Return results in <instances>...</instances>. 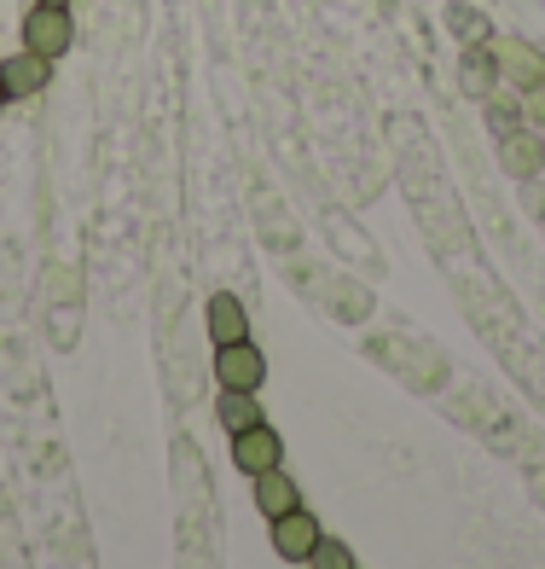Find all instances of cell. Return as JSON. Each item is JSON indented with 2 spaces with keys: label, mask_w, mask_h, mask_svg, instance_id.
<instances>
[{
  "label": "cell",
  "mask_w": 545,
  "mask_h": 569,
  "mask_svg": "<svg viewBox=\"0 0 545 569\" xmlns=\"http://www.w3.org/2000/svg\"><path fill=\"white\" fill-rule=\"evenodd\" d=\"M250 482H255V506H262V517H268V523H273V517H284V511H296V506H302L296 482L284 477V465H273V471L250 477Z\"/></svg>",
  "instance_id": "cell-9"
},
{
  "label": "cell",
  "mask_w": 545,
  "mask_h": 569,
  "mask_svg": "<svg viewBox=\"0 0 545 569\" xmlns=\"http://www.w3.org/2000/svg\"><path fill=\"white\" fill-rule=\"evenodd\" d=\"M482 117H487V128H493V134H516V128H523L528 122V111H523V99H516V93H505V88H493L487 99H482Z\"/></svg>",
  "instance_id": "cell-11"
},
{
  "label": "cell",
  "mask_w": 545,
  "mask_h": 569,
  "mask_svg": "<svg viewBox=\"0 0 545 569\" xmlns=\"http://www.w3.org/2000/svg\"><path fill=\"white\" fill-rule=\"evenodd\" d=\"M458 88L476 93V99H487L493 88H499V59H493V41L464 47V59H458Z\"/></svg>",
  "instance_id": "cell-8"
},
{
  "label": "cell",
  "mask_w": 545,
  "mask_h": 569,
  "mask_svg": "<svg viewBox=\"0 0 545 569\" xmlns=\"http://www.w3.org/2000/svg\"><path fill=\"white\" fill-rule=\"evenodd\" d=\"M307 563H314V569H354V552L343 547V540H320Z\"/></svg>",
  "instance_id": "cell-14"
},
{
  "label": "cell",
  "mask_w": 545,
  "mask_h": 569,
  "mask_svg": "<svg viewBox=\"0 0 545 569\" xmlns=\"http://www.w3.org/2000/svg\"><path fill=\"white\" fill-rule=\"evenodd\" d=\"M215 419H221V430H226V436H239V430H250V425H262V407H255V396H250V390H221Z\"/></svg>",
  "instance_id": "cell-12"
},
{
  "label": "cell",
  "mask_w": 545,
  "mask_h": 569,
  "mask_svg": "<svg viewBox=\"0 0 545 569\" xmlns=\"http://www.w3.org/2000/svg\"><path fill=\"white\" fill-rule=\"evenodd\" d=\"M210 338H215V349L250 338V315H244V302H239V297H226V291L210 297Z\"/></svg>",
  "instance_id": "cell-10"
},
{
  "label": "cell",
  "mask_w": 545,
  "mask_h": 569,
  "mask_svg": "<svg viewBox=\"0 0 545 569\" xmlns=\"http://www.w3.org/2000/svg\"><path fill=\"white\" fill-rule=\"evenodd\" d=\"M47 7H70V0H47Z\"/></svg>",
  "instance_id": "cell-16"
},
{
  "label": "cell",
  "mask_w": 545,
  "mask_h": 569,
  "mask_svg": "<svg viewBox=\"0 0 545 569\" xmlns=\"http://www.w3.org/2000/svg\"><path fill=\"white\" fill-rule=\"evenodd\" d=\"M0 106H7V88H0Z\"/></svg>",
  "instance_id": "cell-17"
},
{
  "label": "cell",
  "mask_w": 545,
  "mask_h": 569,
  "mask_svg": "<svg viewBox=\"0 0 545 569\" xmlns=\"http://www.w3.org/2000/svg\"><path fill=\"white\" fill-rule=\"evenodd\" d=\"M320 517L314 511H284V517H273V552L284 558V563H307L314 558V547H320Z\"/></svg>",
  "instance_id": "cell-3"
},
{
  "label": "cell",
  "mask_w": 545,
  "mask_h": 569,
  "mask_svg": "<svg viewBox=\"0 0 545 569\" xmlns=\"http://www.w3.org/2000/svg\"><path fill=\"white\" fill-rule=\"evenodd\" d=\"M75 41V23H70V7H47V0H36L30 18H23V47L41 59H64Z\"/></svg>",
  "instance_id": "cell-1"
},
{
  "label": "cell",
  "mask_w": 545,
  "mask_h": 569,
  "mask_svg": "<svg viewBox=\"0 0 545 569\" xmlns=\"http://www.w3.org/2000/svg\"><path fill=\"white\" fill-rule=\"evenodd\" d=\"M47 82H53V59H41V53H12V59H0V88H7V99H36Z\"/></svg>",
  "instance_id": "cell-6"
},
{
  "label": "cell",
  "mask_w": 545,
  "mask_h": 569,
  "mask_svg": "<svg viewBox=\"0 0 545 569\" xmlns=\"http://www.w3.org/2000/svg\"><path fill=\"white\" fill-rule=\"evenodd\" d=\"M215 378H221V390H262L268 383V360H262V349H255L250 338L244 343H226V349H215Z\"/></svg>",
  "instance_id": "cell-2"
},
{
  "label": "cell",
  "mask_w": 545,
  "mask_h": 569,
  "mask_svg": "<svg viewBox=\"0 0 545 569\" xmlns=\"http://www.w3.org/2000/svg\"><path fill=\"white\" fill-rule=\"evenodd\" d=\"M493 59H499V82H511L516 93H528V88L545 82V53L528 47V41H516V36L493 41Z\"/></svg>",
  "instance_id": "cell-5"
},
{
  "label": "cell",
  "mask_w": 545,
  "mask_h": 569,
  "mask_svg": "<svg viewBox=\"0 0 545 569\" xmlns=\"http://www.w3.org/2000/svg\"><path fill=\"white\" fill-rule=\"evenodd\" d=\"M232 465H239L244 477H262L273 471V465H284V442H279V430L262 419V425H250L232 436Z\"/></svg>",
  "instance_id": "cell-4"
},
{
  "label": "cell",
  "mask_w": 545,
  "mask_h": 569,
  "mask_svg": "<svg viewBox=\"0 0 545 569\" xmlns=\"http://www.w3.org/2000/svg\"><path fill=\"white\" fill-rule=\"evenodd\" d=\"M447 30H453L464 47H482V41H493V23H487L476 7H447Z\"/></svg>",
  "instance_id": "cell-13"
},
{
  "label": "cell",
  "mask_w": 545,
  "mask_h": 569,
  "mask_svg": "<svg viewBox=\"0 0 545 569\" xmlns=\"http://www.w3.org/2000/svg\"><path fill=\"white\" fill-rule=\"evenodd\" d=\"M523 111H528V122H534V128H545V82L523 93Z\"/></svg>",
  "instance_id": "cell-15"
},
{
  "label": "cell",
  "mask_w": 545,
  "mask_h": 569,
  "mask_svg": "<svg viewBox=\"0 0 545 569\" xmlns=\"http://www.w3.org/2000/svg\"><path fill=\"white\" fill-rule=\"evenodd\" d=\"M499 158H505V174L534 180L545 169V134H539V128H516V134L499 140Z\"/></svg>",
  "instance_id": "cell-7"
}]
</instances>
